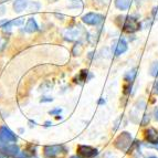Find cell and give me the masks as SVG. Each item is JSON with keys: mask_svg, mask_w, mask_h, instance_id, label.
I'll return each instance as SVG.
<instances>
[{"mask_svg": "<svg viewBox=\"0 0 158 158\" xmlns=\"http://www.w3.org/2000/svg\"><path fill=\"white\" fill-rule=\"evenodd\" d=\"M66 154V149L62 145H52L44 147V156L47 158H60Z\"/></svg>", "mask_w": 158, "mask_h": 158, "instance_id": "6da1fadb", "label": "cell"}, {"mask_svg": "<svg viewBox=\"0 0 158 158\" xmlns=\"http://www.w3.org/2000/svg\"><path fill=\"white\" fill-rule=\"evenodd\" d=\"M122 21L123 23L121 24V27L123 28V30L126 32H135L139 29V22L137 21L136 19L133 17H123Z\"/></svg>", "mask_w": 158, "mask_h": 158, "instance_id": "7a4b0ae2", "label": "cell"}, {"mask_svg": "<svg viewBox=\"0 0 158 158\" xmlns=\"http://www.w3.org/2000/svg\"><path fill=\"white\" fill-rule=\"evenodd\" d=\"M0 142L5 144H13L17 142V136L7 126L0 127Z\"/></svg>", "mask_w": 158, "mask_h": 158, "instance_id": "3957f363", "label": "cell"}, {"mask_svg": "<svg viewBox=\"0 0 158 158\" xmlns=\"http://www.w3.org/2000/svg\"><path fill=\"white\" fill-rule=\"evenodd\" d=\"M77 155L80 158H94L98 155V150L91 146L81 145L77 147Z\"/></svg>", "mask_w": 158, "mask_h": 158, "instance_id": "277c9868", "label": "cell"}, {"mask_svg": "<svg viewBox=\"0 0 158 158\" xmlns=\"http://www.w3.org/2000/svg\"><path fill=\"white\" fill-rule=\"evenodd\" d=\"M103 19H104V17H103L102 15H100V13L90 12V13H87V15H85V16H83L82 20H83L86 24L96 26V24L101 23V22L103 21Z\"/></svg>", "mask_w": 158, "mask_h": 158, "instance_id": "5b68a950", "label": "cell"}, {"mask_svg": "<svg viewBox=\"0 0 158 158\" xmlns=\"http://www.w3.org/2000/svg\"><path fill=\"white\" fill-rule=\"evenodd\" d=\"M131 140H132V138H131V136L128 135V133H123V134L116 139L115 145L117 146L119 149H125V148L129 145Z\"/></svg>", "mask_w": 158, "mask_h": 158, "instance_id": "8992f818", "label": "cell"}, {"mask_svg": "<svg viewBox=\"0 0 158 158\" xmlns=\"http://www.w3.org/2000/svg\"><path fill=\"white\" fill-rule=\"evenodd\" d=\"M112 50H113V53L115 56H119V54L124 53L127 50V43L123 39L117 40L112 47Z\"/></svg>", "mask_w": 158, "mask_h": 158, "instance_id": "52a82bcc", "label": "cell"}, {"mask_svg": "<svg viewBox=\"0 0 158 158\" xmlns=\"http://www.w3.org/2000/svg\"><path fill=\"white\" fill-rule=\"evenodd\" d=\"M82 32H83V30L81 29V27H79V28H75V29L66 30L65 33H64V37H65L66 40L73 41V40H77L81 37Z\"/></svg>", "mask_w": 158, "mask_h": 158, "instance_id": "ba28073f", "label": "cell"}, {"mask_svg": "<svg viewBox=\"0 0 158 158\" xmlns=\"http://www.w3.org/2000/svg\"><path fill=\"white\" fill-rule=\"evenodd\" d=\"M1 153L5 154L6 156H16L19 154V147L13 144H9L8 146L1 149Z\"/></svg>", "mask_w": 158, "mask_h": 158, "instance_id": "9c48e42d", "label": "cell"}, {"mask_svg": "<svg viewBox=\"0 0 158 158\" xmlns=\"http://www.w3.org/2000/svg\"><path fill=\"white\" fill-rule=\"evenodd\" d=\"M132 5V0H115V6L121 10H127Z\"/></svg>", "mask_w": 158, "mask_h": 158, "instance_id": "30bf717a", "label": "cell"}, {"mask_svg": "<svg viewBox=\"0 0 158 158\" xmlns=\"http://www.w3.org/2000/svg\"><path fill=\"white\" fill-rule=\"evenodd\" d=\"M27 5H28L27 0H16L15 3H13V8H15L16 12H21L22 10H24Z\"/></svg>", "mask_w": 158, "mask_h": 158, "instance_id": "8fae6325", "label": "cell"}, {"mask_svg": "<svg viewBox=\"0 0 158 158\" xmlns=\"http://www.w3.org/2000/svg\"><path fill=\"white\" fill-rule=\"evenodd\" d=\"M24 30H26L27 32H35L38 30V24L37 22H35V20L34 19H29L28 20V22H27L26 24V28H24Z\"/></svg>", "mask_w": 158, "mask_h": 158, "instance_id": "7c38bea8", "label": "cell"}, {"mask_svg": "<svg viewBox=\"0 0 158 158\" xmlns=\"http://www.w3.org/2000/svg\"><path fill=\"white\" fill-rule=\"evenodd\" d=\"M158 133H156L155 129H149V131H147V139L149 140L150 143H155L156 140H157L158 138Z\"/></svg>", "mask_w": 158, "mask_h": 158, "instance_id": "4fadbf2b", "label": "cell"}, {"mask_svg": "<svg viewBox=\"0 0 158 158\" xmlns=\"http://www.w3.org/2000/svg\"><path fill=\"white\" fill-rule=\"evenodd\" d=\"M135 75H136V70H132V71H129L128 73H127V75L125 77V80L128 82H132L133 80H134Z\"/></svg>", "mask_w": 158, "mask_h": 158, "instance_id": "5bb4252c", "label": "cell"}, {"mask_svg": "<svg viewBox=\"0 0 158 158\" xmlns=\"http://www.w3.org/2000/svg\"><path fill=\"white\" fill-rule=\"evenodd\" d=\"M86 74H87V71H82V73H81V80L82 81H85V79H86Z\"/></svg>", "mask_w": 158, "mask_h": 158, "instance_id": "9a60e30c", "label": "cell"}, {"mask_svg": "<svg viewBox=\"0 0 158 158\" xmlns=\"http://www.w3.org/2000/svg\"><path fill=\"white\" fill-rule=\"evenodd\" d=\"M5 44H6V41L2 39V38L0 37V50H1V49H2V48L5 47Z\"/></svg>", "mask_w": 158, "mask_h": 158, "instance_id": "2e32d148", "label": "cell"}, {"mask_svg": "<svg viewBox=\"0 0 158 158\" xmlns=\"http://www.w3.org/2000/svg\"><path fill=\"white\" fill-rule=\"evenodd\" d=\"M61 110H56V111H51L50 114H56V113H60Z\"/></svg>", "mask_w": 158, "mask_h": 158, "instance_id": "e0dca14e", "label": "cell"}, {"mask_svg": "<svg viewBox=\"0 0 158 158\" xmlns=\"http://www.w3.org/2000/svg\"><path fill=\"white\" fill-rule=\"evenodd\" d=\"M71 158H80V157H77V156H73V157H71Z\"/></svg>", "mask_w": 158, "mask_h": 158, "instance_id": "ac0fdd59", "label": "cell"}, {"mask_svg": "<svg viewBox=\"0 0 158 158\" xmlns=\"http://www.w3.org/2000/svg\"><path fill=\"white\" fill-rule=\"evenodd\" d=\"M137 1H138V2H139V1H140V0H137Z\"/></svg>", "mask_w": 158, "mask_h": 158, "instance_id": "d6986e66", "label": "cell"}, {"mask_svg": "<svg viewBox=\"0 0 158 158\" xmlns=\"http://www.w3.org/2000/svg\"><path fill=\"white\" fill-rule=\"evenodd\" d=\"M152 158H155V157H152Z\"/></svg>", "mask_w": 158, "mask_h": 158, "instance_id": "ffe728a7", "label": "cell"}]
</instances>
